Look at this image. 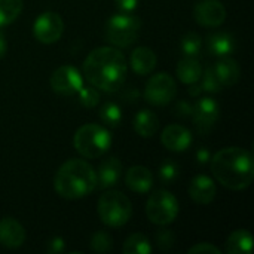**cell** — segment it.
I'll return each mask as SVG.
<instances>
[{
	"instance_id": "6da1fadb",
	"label": "cell",
	"mask_w": 254,
	"mask_h": 254,
	"mask_svg": "<svg viewBox=\"0 0 254 254\" xmlns=\"http://www.w3.org/2000/svg\"><path fill=\"white\" fill-rule=\"evenodd\" d=\"M127 73V58L113 46H100L91 51L83 63L86 80L104 92H118L124 86Z\"/></svg>"
},
{
	"instance_id": "7a4b0ae2",
	"label": "cell",
	"mask_w": 254,
	"mask_h": 254,
	"mask_svg": "<svg viewBox=\"0 0 254 254\" xmlns=\"http://www.w3.org/2000/svg\"><path fill=\"white\" fill-rule=\"evenodd\" d=\"M211 173L226 189L244 190L254 179L253 155L241 147H225L211 156Z\"/></svg>"
},
{
	"instance_id": "3957f363",
	"label": "cell",
	"mask_w": 254,
	"mask_h": 254,
	"mask_svg": "<svg viewBox=\"0 0 254 254\" xmlns=\"http://www.w3.org/2000/svg\"><path fill=\"white\" fill-rule=\"evenodd\" d=\"M54 188L64 199H80L97 189V174L83 159H68L54 177Z\"/></svg>"
},
{
	"instance_id": "277c9868",
	"label": "cell",
	"mask_w": 254,
	"mask_h": 254,
	"mask_svg": "<svg viewBox=\"0 0 254 254\" xmlns=\"http://www.w3.org/2000/svg\"><path fill=\"white\" fill-rule=\"evenodd\" d=\"M112 134L98 124L82 125L73 137L74 149L86 159H95L109 152L112 146Z\"/></svg>"
},
{
	"instance_id": "5b68a950",
	"label": "cell",
	"mask_w": 254,
	"mask_h": 254,
	"mask_svg": "<svg viewBox=\"0 0 254 254\" xmlns=\"http://www.w3.org/2000/svg\"><path fill=\"white\" fill-rule=\"evenodd\" d=\"M98 216L109 228L127 225L132 216V204L127 195L119 190H107L98 199Z\"/></svg>"
},
{
	"instance_id": "8992f818",
	"label": "cell",
	"mask_w": 254,
	"mask_h": 254,
	"mask_svg": "<svg viewBox=\"0 0 254 254\" xmlns=\"http://www.w3.org/2000/svg\"><path fill=\"white\" fill-rule=\"evenodd\" d=\"M141 21L131 12H119L109 18L104 36L109 43L118 48H127L132 45L140 34Z\"/></svg>"
},
{
	"instance_id": "52a82bcc",
	"label": "cell",
	"mask_w": 254,
	"mask_h": 254,
	"mask_svg": "<svg viewBox=\"0 0 254 254\" xmlns=\"http://www.w3.org/2000/svg\"><path fill=\"white\" fill-rule=\"evenodd\" d=\"M179 201L177 198L164 189L153 192L146 204L147 219L158 226H167L173 223L179 216Z\"/></svg>"
},
{
	"instance_id": "ba28073f",
	"label": "cell",
	"mask_w": 254,
	"mask_h": 254,
	"mask_svg": "<svg viewBox=\"0 0 254 254\" xmlns=\"http://www.w3.org/2000/svg\"><path fill=\"white\" fill-rule=\"evenodd\" d=\"M177 94L176 80L168 73H156L153 74L144 89V98L153 106H167L170 104Z\"/></svg>"
},
{
	"instance_id": "9c48e42d",
	"label": "cell",
	"mask_w": 254,
	"mask_h": 254,
	"mask_svg": "<svg viewBox=\"0 0 254 254\" xmlns=\"http://www.w3.org/2000/svg\"><path fill=\"white\" fill-rule=\"evenodd\" d=\"M49 83L54 92L70 97V95H76L79 89L83 86V77L76 67L65 64L58 67L51 74Z\"/></svg>"
},
{
	"instance_id": "30bf717a",
	"label": "cell",
	"mask_w": 254,
	"mask_h": 254,
	"mask_svg": "<svg viewBox=\"0 0 254 254\" xmlns=\"http://www.w3.org/2000/svg\"><path fill=\"white\" fill-rule=\"evenodd\" d=\"M64 33V21L57 12L40 13L33 25L34 37L45 45H51L60 40Z\"/></svg>"
},
{
	"instance_id": "8fae6325",
	"label": "cell",
	"mask_w": 254,
	"mask_h": 254,
	"mask_svg": "<svg viewBox=\"0 0 254 254\" xmlns=\"http://www.w3.org/2000/svg\"><path fill=\"white\" fill-rule=\"evenodd\" d=\"M192 118L198 132L201 135H207L211 132L217 119L220 118V106L214 98L202 97L195 103Z\"/></svg>"
},
{
	"instance_id": "7c38bea8",
	"label": "cell",
	"mask_w": 254,
	"mask_h": 254,
	"mask_svg": "<svg viewBox=\"0 0 254 254\" xmlns=\"http://www.w3.org/2000/svg\"><path fill=\"white\" fill-rule=\"evenodd\" d=\"M193 16L204 27H219L226 19V9L220 0H201L195 4Z\"/></svg>"
},
{
	"instance_id": "4fadbf2b",
	"label": "cell",
	"mask_w": 254,
	"mask_h": 254,
	"mask_svg": "<svg viewBox=\"0 0 254 254\" xmlns=\"http://www.w3.org/2000/svg\"><path fill=\"white\" fill-rule=\"evenodd\" d=\"M161 141L165 149L171 152H183L188 150L192 144V132L179 124H171L164 128L161 134Z\"/></svg>"
},
{
	"instance_id": "5bb4252c",
	"label": "cell",
	"mask_w": 254,
	"mask_h": 254,
	"mask_svg": "<svg viewBox=\"0 0 254 254\" xmlns=\"http://www.w3.org/2000/svg\"><path fill=\"white\" fill-rule=\"evenodd\" d=\"M122 171H124V165L118 158L112 156V158L104 159L95 171L97 188L106 190V189L116 186L122 177Z\"/></svg>"
},
{
	"instance_id": "9a60e30c",
	"label": "cell",
	"mask_w": 254,
	"mask_h": 254,
	"mask_svg": "<svg viewBox=\"0 0 254 254\" xmlns=\"http://www.w3.org/2000/svg\"><path fill=\"white\" fill-rule=\"evenodd\" d=\"M217 193L216 183L208 176H196L189 186V196L193 202L199 205H207L214 201Z\"/></svg>"
},
{
	"instance_id": "2e32d148",
	"label": "cell",
	"mask_w": 254,
	"mask_h": 254,
	"mask_svg": "<svg viewBox=\"0 0 254 254\" xmlns=\"http://www.w3.org/2000/svg\"><path fill=\"white\" fill-rule=\"evenodd\" d=\"M25 241V229L22 225L12 219L4 217L0 220V244L6 249H18Z\"/></svg>"
},
{
	"instance_id": "e0dca14e",
	"label": "cell",
	"mask_w": 254,
	"mask_h": 254,
	"mask_svg": "<svg viewBox=\"0 0 254 254\" xmlns=\"http://www.w3.org/2000/svg\"><path fill=\"white\" fill-rule=\"evenodd\" d=\"M213 70H214V74H216L217 80L220 82V85L223 88L234 86L241 77V67L238 64V61L228 57V55L223 57L220 61H217L213 65Z\"/></svg>"
},
{
	"instance_id": "ac0fdd59",
	"label": "cell",
	"mask_w": 254,
	"mask_h": 254,
	"mask_svg": "<svg viewBox=\"0 0 254 254\" xmlns=\"http://www.w3.org/2000/svg\"><path fill=\"white\" fill-rule=\"evenodd\" d=\"M125 183L135 193H147L153 186L152 171L143 165L131 167L125 174Z\"/></svg>"
},
{
	"instance_id": "d6986e66",
	"label": "cell",
	"mask_w": 254,
	"mask_h": 254,
	"mask_svg": "<svg viewBox=\"0 0 254 254\" xmlns=\"http://www.w3.org/2000/svg\"><path fill=\"white\" fill-rule=\"evenodd\" d=\"M156 61H158V58H156V54L153 52V49H150L147 46H138L131 52L129 65H131L132 71H135L140 76H144L155 70Z\"/></svg>"
},
{
	"instance_id": "ffe728a7",
	"label": "cell",
	"mask_w": 254,
	"mask_h": 254,
	"mask_svg": "<svg viewBox=\"0 0 254 254\" xmlns=\"http://www.w3.org/2000/svg\"><path fill=\"white\" fill-rule=\"evenodd\" d=\"M207 48H208L210 54H213V55L226 57V55H231L235 51L237 42H235V37L231 33L219 31V33H213V34L208 36Z\"/></svg>"
},
{
	"instance_id": "44dd1931",
	"label": "cell",
	"mask_w": 254,
	"mask_h": 254,
	"mask_svg": "<svg viewBox=\"0 0 254 254\" xmlns=\"http://www.w3.org/2000/svg\"><path fill=\"white\" fill-rule=\"evenodd\" d=\"M134 129L143 138L153 137L159 129V118L155 112L143 109L134 118Z\"/></svg>"
},
{
	"instance_id": "7402d4cb",
	"label": "cell",
	"mask_w": 254,
	"mask_h": 254,
	"mask_svg": "<svg viewBox=\"0 0 254 254\" xmlns=\"http://www.w3.org/2000/svg\"><path fill=\"white\" fill-rule=\"evenodd\" d=\"M202 71H204L202 65L196 57H186V58L180 60L177 64V76H179L180 82H183L186 85L196 83L201 79Z\"/></svg>"
},
{
	"instance_id": "603a6c76",
	"label": "cell",
	"mask_w": 254,
	"mask_h": 254,
	"mask_svg": "<svg viewBox=\"0 0 254 254\" xmlns=\"http://www.w3.org/2000/svg\"><path fill=\"white\" fill-rule=\"evenodd\" d=\"M253 250V237L247 229H238L232 232L226 240L228 254H249Z\"/></svg>"
},
{
	"instance_id": "cb8c5ba5",
	"label": "cell",
	"mask_w": 254,
	"mask_h": 254,
	"mask_svg": "<svg viewBox=\"0 0 254 254\" xmlns=\"http://www.w3.org/2000/svg\"><path fill=\"white\" fill-rule=\"evenodd\" d=\"M122 252L125 254H150L152 244L144 234H132L124 243Z\"/></svg>"
},
{
	"instance_id": "d4e9b609",
	"label": "cell",
	"mask_w": 254,
	"mask_h": 254,
	"mask_svg": "<svg viewBox=\"0 0 254 254\" xmlns=\"http://www.w3.org/2000/svg\"><path fill=\"white\" fill-rule=\"evenodd\" d=\"M22 7V0H0V27H6L18 19Z\"/></svg>"
},
{
	"instance_id": "484cf974",
	"label": "cell",
	"mask_w": 254,
	"mask_h": 254,
	"mask_svg": "<svg viewBox=\"0 0 254 254\" xmlns=\"http://www.w3.org/2000/svg\"><path fill=\"white\" fill-rule=\"evenodd\" d=\"M98 115H100V119L112 128L119 127V124L122 122V110H121L119 104H116L115 101L103 103Z\"/></svg>"
},
{
	"instance_id": "4316f807",
	"label": "cell",
	"mask_w": 254,
	"mask_h": 254,
	"mask_svg": "<svg viewBox=\"0 0 254 254\" xmlns=\"http://www.w3.org/2000/svg\"><path fill=\"white\" fill-rule=\"evenodd\" d=\"M180 48L186 57H196L198 58L201 51H202V37L195 31H189L182 37Z\"/></svg>"
},
{
	"instance_id": "83f0119b",
	"label": "cell",
	"mask_w": 254,
	"mask_h": 254,
	"mask_svg": "<svg viewBox=\"0 0 254 254\" xmlns=\"http://www.w3.org/2000/svg\"><path fill=\"white\" fill-rule=\"evenodd\" d=\"M179 174H180V167L173 159H165L159 165L158 176H159V179H161V182L164 185H173L179 179Z\"/></svg>"
},
{
	"instance_id": "f1b7e54d",
	"label": "cell",
	"mask_w": 254,
	"mask_h": 254,
	"mask_svg": "<svg viewBox=\"0 0 254 254\" xmlns=\"http://www.w3.org/2000/svg\"><path fill=\"white\" fill-rule=\"evenodd\" d=\"M112 247H113V238L107 232L98 231V232H95L92 235V238H91V249H92V252L100 254L109 253L112 250Z\"/></svg>"
},
{
	"instance_id": "f546056e",
	"label": "cell",
	"mask_w": 254,
	"mask_h": 254,
	"mask_svg": "<svg viewBox=\"0 0 254 254\" xmlns=\"http://www.w3.org/2000/svg\"><path fill=\"white\" fill-rule=\"evenodd\" d=\"M199 80H201V88H202V91H205V92L216 94V92H219V91L223 89V86L220 85V82L217 80V77H216V74H214L213 65L207 67V70L202 71Z\"/></svg>"
},
{
	"instance_id": "4dcf8cb0",
	"label": "cell",
	"mask_w": 254,
	"mask_h": 254,
	"mask_svg": "<svg viewBox=\"0 0 254 254\" xmlns=\"http://www.w3.org/2000/svg\"><path fill=\"white\" fill-rule=\"evenodd\" d=\"M77 95H79L80 104L85 106V107H89V109L91 107H95L98 104V101H100V94H98L97 88H94L91 83L89 85H83L79 89Z\"/></svg>"
},
{
	"instance_id": "1f68e13d",
	"label": "cell",
	"mask_w": 254,
	"mask_h": 254,
	"mask_svg": "<svg viewBox=\"0 0 254 254\" xmlns=\"http://www.w3.org/2000/svg\"><path fill=\"white\" fill-rule=\"evenodd\" d=\"M176 235L170 229H159L156 234V246L162 252H170L174 247Z\"/></svg>"
},
{
	"instance_id": "d6a6232c",
	"label": "cell",
	"mask_w": 254,
	"mask_h": 254,
	"mask_svg": "<svg viewBox=\"0 0 254 254\" xmlns=\"http://www.w3.org/2000/svg\"><path fill=\"white\" fill-rule=\"evenodd\" d=\"M189 254H222V252L213 246V244H208V243H199L193 247L189 249Z\"/></svg>"
},
{
	"instance_id": "836d02e7",
	"label": "cell",
	"mask_w": 254,
	"mask_h": 254,
	"mask_svg": "<svg viewBox=\"0 0 254 254\" xmlns=\"http://www.w3.org/2000/svg\"><path fill=\"white\" fill-rule=\"evenodd\" d=\"M46 252L49 254H58L65 252V241L61 237H55L48 241L46 244Z\"/></svg>"
},
{
	"instance_id": "e575fe53",
	"label": "cell",
	"mask_w": 254,
	"mask_h": 254,
	"mask_svg": "<svg viewBox=\"0 0 254 254\" xmlns=\"http://www.w3.org/2000/svg\"><path fill=\"white\" fill-rule=\"evenodd\" d=\"M174 112H176V115H177V116H183V118H186V116H192L193 106H192V104H189V103H186V101H179V103L176 104Z\"/></svg>"
},
{
	"instance_id": "d590c367",
	"label": "cell",
	"mask_w": 254,
	"mask_h": 254,
	"mask_svg": "<svg viewBox=\"0 0 254 254\" xmlns=\"http://www.w3.org/2000/svg\"><path fill=\"white\" fill-rule=\"evenodd\" d=\"M115 3L121 12H132L138 6V0H115Z\"/></svg>"
},
{
	"instance_id": "8d00e7d4",
	"label": "cell",
	"mask_w": 254,
	"mask_h": 254,
	"mask_svg": "<svg viewBox=\"0 0 254 254\" xmlns=\"http://www.w3.org/2000/svg\"><path fill=\"white\" fill-rule=\"evenodd\" d=\"M122 98H124L125 101H128V103H134V101H137V100L140 98V92H138L135 88L129 86V88L124 89V92H122Z\"/></svg>"
},
{
	"instance_id": "74e56055",
	"label": "cell",
	"mask_w": 254,
	"mask_h": 254,
	"mask_svg": "<svg viewBox=\"0 0 254 254\" xmlns=\"http://www.w3.org/2000/svg\"><path fill=\"white\" fill-rule=\"evenodd\" d=\"M196 159H198L199 164H207V162H210V161H211V153H210V150H208L207 147L198 149V150H196Z\"/></svg>"
},
{
	"instance_id": "f35d334b",
	"label": "cell",
	"mask_w": 254,
	"mask_h": 254,
	"mask_svg": "<svg viewBox=\"0 0 254 254\" xmlns=\"http://www.w3.org/2000/svg\"><path fill=\"white\" fill-rule=\"evenodd\" d=\"M188 92H189V95H190V97H199V95H201V92H204V91H202L201 85L192 83V85L189 86Z\"/></svg>"
},
{
	"instance_id": "ab89813d",
	"label": "cell",
	"mask_w": 254,
	"mask_h": 254,
	"mask_svg": "<svg viewBox=\"0 0 254 254\" xmlns=\"http://www.w3.org/2000/svg\"><path fill=\"white\" fill-rule=\"evenodd\" d=\"M7 51V42H6V36L0 31V60L6 55Z\"/></svg>"
}]
</instances>
